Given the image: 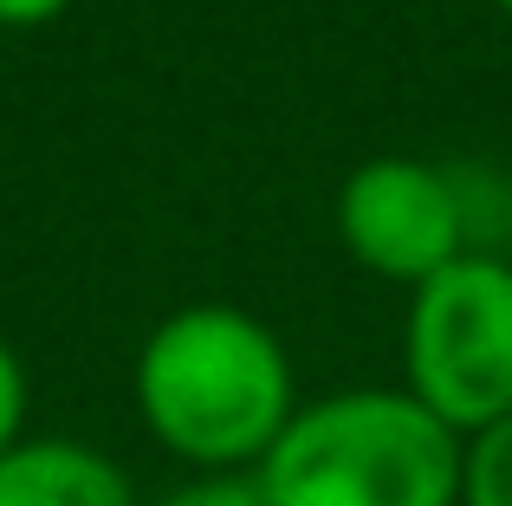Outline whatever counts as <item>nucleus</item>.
<instances>
[{
    "instance_id": "nucleus-1",
    "label": "nucleus",
    "mask_w": 512,
    "mask_h": 506,
    "mask_svg": "<svg viewBox=\"0 0 512 506\" xmlns=\"http://www.w3.org/2000/svg\"><path fill=\"white\" fill-rule=\"evenodd\" d=\"M137 416L188 474H253L299 416V377L266 318L182 305L137 351Z\"/></svg>"
},
{
    "instance_id": "nucleus-2",
    "label": "nucleus",
    "mask_w": 512,
    "mask_h": 506,
    "mask_svg": "<svg viewBox=\"0 0 512 506\" xmlns=\"http://www.w3.org/2000/svg\"><path fill=\"white\" fill-rule=\"evenodd\" d=\"M461 448L409 390H338L299 403L253 481L266 506H461Z\"/></svg>"
},
{
    "instance_id": "nucleus-3",
    "label": "nucleus",
    "mask_w": 512,
    "mask_h": 506,
    "mask_svg": "<svg viewBox=\"0 0 512 506\" xmlns=\"http://www.w3.org/2000/svg\"><path fill=\"white\" fill-rule=\"evenodd\" d=\"M402 390L435 422H448L461 442L512 416V260L506 253L474 247L409 292Z\"/></svg>"
},
{
    "instance_id": "nucleus-4",
    "label": "nucleus",
    "mask_w": 512,
    "mask_h": 506,
    "mask_svg": "<svg viewBox=\"0 0 512 506\" xmlns=\"http://www.w3.org/2000/svg\"><path fill=\"white\" fill-rule=\"evenodd\" d=\"M467 221L474 215L461 182L422 156H370L338 189V241L350 247V260L409 292L474 253Z\"/></svg>"
},
{
    "instance_id": "nucleus-5",
    "label": "nucleus",
    "mask_w": 512,
    "mask_h": 506,
    "mask_svg": "<svg viewBox=\"0 0 512 506\" xmlns=\"http://www.w3.org/2000/svg\"><path fill=\"white\" fill-rule=\"evenodd\" d=\"M0 506H143L104 448L72 435H20L0 455Z\"/></svg>"
},
{
    "instance_id": "nucleus-6",
    "label": "nucleus",
    "mask_w": 512,
    "mask_h": 506,
    "mask_svg": "<svg viewBox=\"0 0 512 506\" xmlns=\"http://www.w3.org/2000/svg\"><path fill=\"white\" fill-rule=\"evenodd\" d=\"M461 506H512V416L467 435L461 448Z\"/></svg>"
},
{
    "instance_id": "nucleus-7",
    "label": "nucleus",
    "mask_w": 512,
    "mask_h": 506,
    "mask_svg": "<svg viewBox=\"0 0 512 506\" xmlns=\"http://www.w3.org/2000/svg\"><path fill=\"white\" fill-rule=\"evenodd\" d=\"M150 506H266V500H260L253 474H188V481H175Z\"/></svg>"
},
{
    "instance_id": "nucleus-8",
    "label": "nucleus",
    "mask_w": 512,
    "mask_h": 506,
    "mask_svg": "<svg viewBox=\"0 0 512 506\" xmlns=\"http://www.w3.org/2000/svg\"><path fill=\"white\" fill-rule=\"evenodd\" d=\"M26 403H33V390H26V364L13 357V344L0 338V455L26 435Z\"/></svg>"
},
{
    "instance_id": "nucleus-9",
    "label": "nucleus",
    "mask_w": 512,
    "mask_h": 506,
    "mask_svg": "<svg viewBox=\"0 0 512 506\" xmlns=\"http://www.w3.org/2000/svg\"><path fill=\"white\" fill-rule=\"evenodd\" d=\"M65 7H72V0H0V26H46V20H59Z\"/></svg>"
},
{
    "instance_id": "nucleus-10",
    "label": "nucleus",
    "mask_w": 512,
    "mask_h": 506,
    "mask_svg": "<svg viewBox=\"0 0 512 506\" xmlns=\"http://www.w3.org/2000/svg\"><path fill=\"white\" fill-rule=\"evenodd\" d=\"M493 7H500V13H506V20H512V0H493Z\"/></svg>"
},
{
    "instance_id": "nucleus-11",
    "label": "nucleus",
    "mask_w": 512,
    "mask_h": 506,
    "mask_svg": "<svg viewBox=\"0 0 512 506\" xmlns=\"http://www.w3.org/2000/svg\"><path fill=\"white\" fill-rule=\"evenodd\" d=\"M506 260H512V234H506Z\"/></svg>"
}]
</instances>
